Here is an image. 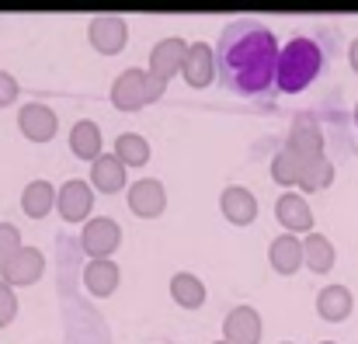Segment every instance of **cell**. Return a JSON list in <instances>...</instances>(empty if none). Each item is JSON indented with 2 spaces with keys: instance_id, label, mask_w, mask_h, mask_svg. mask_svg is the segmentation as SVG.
Returning <instances> with one entry per match:
<instances>
[{
  "instance_id": "2e32d148",
  "label": "cell",
  "mask_w": 358,
  "mask_h": 344,
  "mask_svg": "<svg viewBox=\"0 0 358 344\" xmlns=\"http://www.w3.org/2000/svg\"><path fill=\"white\" fill-rule=\"evenodd\" d=\"M220 209H223V216H227L234 227H247V223L257 220V199H254L243 185H234V188H227V192L220 195Z\"/></svg>"
},
{
  "instance_id": "7c38bea8",
  "label": "cell",
  "mask_w": 358,
  "mask_h": 344,
  "mask_svg": "<svg viewBox=\"0 0 358 344\" xmlns=\"http://www.w3.org/2000/svg\"><path fill=\"white\" fill-rule=\"evenodd\" d=\"M223 341L227 344H257L261 341V313L254 306H237L227 313L223 324Z\"/></svg>"
},
{
  "instance_id": "44dd1931",
  "label": "cell",
  "mask_w": 358,
  "mask_h": 344,
  "mask_svg": "<svg viewBox=\"0 0 358 344\" xmlns=\"http://www.w3.org/2000/svg\"><path fill=\"white\" fill-rule=\"evenodd\" d=\"M84 285L91 296H112L119 289V264L115 261H91L84 268Z\"/></svg>"
},
{
  "instance_id": "d6986e66",
  "label": "cell",
  "mask_w": 358,
  "mask_h": 344,
  "mask_svg": "<svg viewBox=\"0 0 358 344\" xmlns=\"http://www.w3.org/2000/svg\"><path fill=\"white\" fill-rule=\"evenodd\" d=\"M56 188L49 185V181H31V185H24V192H21V209H24V216H31V220H42V216H49L52 209H56Z\"/></svg>"
},
{
  "instance_id": "d4e9b609",
  "label": "cell",
  "mask_w": 358,
  "mask_h": 344,
  "mask_svg": "<svg viewBox=\"0 0 358 344\" xmlns=\"http://www.w3.org/2000/svg\"><path fill=\"white\" fill-rule=\"evenodd\" d=\"M115 157H119L125 167H143L150 160V143L136 132H122L115 139Z\"/></svg>"
},
{
  "instance_id": "9c48e42d",
  "label": "cell",
  "mask_w": 358,
  "mask_h": 344,
  "mask_svg": "<svg viewBox=\"0 0 358 344\" xmlns=\"http://www.w3.org/2000/svg\"><path fill=\"white\" fill-rule=\"evenodd\" d=\"M87 35H91V45H94L98 52L115 56V52H122V49H125L129 28H125V21H122V17H115V14H101V17H94V21H91Z\"/></svg>"
},
{
  "instance_id": "484cf974",
  "label": "cell",
  "mask_w": 358,
  "mask_h": 344,
  "mask_svg": "<svg viewBox=\"0 0 358 344\" xmlns=\"http://www.w3.org/2000/svg\"><path fill=\"white\" fill-rule=\"evenodd\" d=\"M331 181H334V164H331L327 157H320V160H310V164L303 167L299 188H303V192H324Z\"/></svg>"
},
{
  "instance_id": "7402d4cb",
  "label": "cell",
  "mask_w": 358,
  "mask_h": 344,
  "mask_svg": "<svg viewBox=\"0 0 358 344\" xmlns=\"http://www.w3.org/2000/svg\"><path fill=\"white\" fill-rule=\"evenodd\" d=\"M171 296H174V303H178L181 310H199V306L206 303V285H202L199 275L178 271V275L171 278Z\"/></svg>"
},
{
  "instance_id": "f1b7e54d",
  "label": "cell",
  "mask_w": 358,
  "mask_h": 344,
  "mask_svg": "<svg viewBox=\"0 0 358 344\" xmlns=\"http://www.w3.org/2000/svg\"><path fill=\"white\" fill-rule=\"evenodd\" d=\"M14 101H17V80L0 70V108H7V105H14Z\"/></svg>"
},
{
  "instance_id": "5bb4252c",
  "label": "cell",
  "mask_w": 358,
  "mask_h": 344,
  "mask_svg": "<svg viewBox=\"0 0 358 344\" xmlns=\"http://www.w3.org/2000/svg\"><path fill=\"white\" fill-rule=\"evenodd\" d=\"M42 268H45L42 250H35V247H21L17 257L3 268V282H7L10 289H14V285H35V282L42 278Z\"/></svg>"
},
{
  "instance_id": "ba28073f",
  "label": "cell",
  "mask_w": 358,
  "mask_h": 344,
  "mask_svg": "<svg viewBox=\"0 0 358 344\" xmlns=\"http://www.w3.org/2000/svg\"><path fill=\"white\" fill-rule=\"evenodd\" d=\"M185 56H188V42H185V38H178V35L160 38V42L153 45V52H150V73H157L160 80H167V77L181 73Z\"/></svg>"
},
{
  "instance_id": "ffe728a7",
  "label": "cell",
  "mask_w": 358,
  "mask_h": 344,
  "mask_svg": "<svg viewBox=\"0 0 358 344\" xmlns=\"http://www.w3.org/2000/svg\"><path fill=\"white\" fill-rule=\"evenodd\" d=\"M334 257H338V250H334V243H331L324 233H310V236L303 240V264H306L310 271H317V275L331 271V268H334Z\"/></svg>"
},
{
  "instance_id": "277c9868",
  "label": "cell",
  "mask_w": 358,
  "mask_h": 344,
  "mask_svg": "<svg viewBox=\"0 0 358 344\" xmlns=\"http://www.w3.org/2000/svg\"><path fill=\"white\" fill-rule=\"evenodd\" d=\"M122 243V227L108 216L87 220V227L80 233V247L84 254H91L94 261H108V254H115V247Z\"/></svg>"
},
{
  "instance_id": "4316f807",
  "label": "cell",
  "mask_w": 358,
  "mask_h": 344,
  "mask_svg": "<svg viewBox=\"0 0 358 344\" xmlns=\"http://www.w3.org/2000/svg\"><path fill=\"white\" fill-rule=\"evenodd\" d=\"M24 243H21V233L17 227H10V223H0V271L17 257V250H21Z\"/></svg>"
},
{
  "instance_id": "3957f363",
  "label": "cell",
  "mask_w": 358,
  "mask_h": 344,
  "mask_svg": "<svg viewBox=\"0 0 358 344\" xmlns=\"http://www.w3.org/2000/svg\"><path fill=\"white\" fill-rule=\"evenodd\" d=\"M164 87H167V80H160V77L150 73V70L132 66V70H125L119 80L112 84V101H115L119 112H136V108H143V105L160 101V98H164Z\"/></svg>"
},
{
  "instance_id": "f546056e",
  "label": "cell",
  "mask_w": 358,
  "mask_h": 344,
  "mask_svg": "<svg viewBox=\"0 0 358 344\" xmlns=\"http://www.w3.org/2000/svg\"><path fill=\"white\" fill-rule=\"evenodd\" d=\"M348 59H352V70L358 73V38L352 42V49H348Z\"/></svg>"
},
{
  "instance_id": "9a60e30c",
  "label": "cell",
  "mask_w": 358,
  "mask_h": 344,
  "mask_svg": "<svg viewBox=\"0 0 358 344\" xmlns=\"http://www.w3.org/2000/svg\"><path fill=\"white\" fill-rule=\"evenodd\" d=\"M268 261H271V268L278 275H296L303 268V240L292 236V233L275 236L271 247H268Z\"/></svg>"
},
{
  "instance_id": "7a4b0ae2",
  "label": "cell",
  "mask_w": 358,
  "mask_h": 344,
  "mask_svg": "<svg viewBox=\"0 0 358 344\" xmlns=\"http://www.w3.org/2000/svg\"><path fill=\"white\" fill-rule=\"evenodd\" d=\"M324 70V49L313 35H292L285 45H282V56H278V80L275 87L282 94H299L306 91Z\"/></svg>"
},
{
  "instance_id": "8992f818",
  "label": "cell",
  "mask_w": 358,
  "mask_h": 344,
  "mask_svg": "<svg viewBox=\"0 0 358 344\" xmlns=\"http://www.w3.org/2000/svg\"><path fill=\"white\" fill-rule=\"evenodd\" d=\"M56 206H59V216H63L66 223H84L87 213L94 209V192H91L87 181L73 178V181H66V185L59 188Z\"/></svg>"
},
{
  "instance_id": "5b68a950",
  "label": "cell",
  "mask_w": 358,
  "mask_h": 344,
  "mask_svg": "<svg viewBox=\"0 0 358 344\" xmlns=\"http://www.w3.org/2000/svg\"><path fill=\"white\" fill-rule=\"evenodd\" d=\"M285 146L299 157V160H320L324 157V132H320V125L313 122V118H306V115H299L296 122H292V129H289V139H285Z\"/></svg>"
},
{
  "instance_id": "4fadbf2b",
  "label": "cell",
  "mask_w": 358,
  "mask_h": 344,
  "mask_svg": "<svg viewBox=\"0 0 358 344\" xmlns=\"http://www.w3.org/2000/svg\"><path fill=\"white\" fill-rule=\"evenodd\" d=\"M275 216H278V223L285 233H306V229L313 227V213H310V202L303 199V195H296V192H285V195H278V202H275Z\"/></svg>"
},
{
  "instance_id": "d6a6232c",
  "label": "cell",
  "mask_w": 358,
  "mask_h": 344,
  "mask_svg": "<svg viewBox=\"0 0 358 344\" xmlns=\"http://www.w3.org/2000/svg\"><path fill=\"white\" fill-rule=\"evenodd\" d=\"M216 344H227V341H216Z\"/></svg>"
},
{
  "instance_id": "8fae6325",
  "label": "cell",
  "mask_w": 358,
  "mask_h": 344,
  "mask_svg": "<svg viewBox=\"0 0 358 344\" xmlns=\"http://www.w3.org/2000/svg\"><path fill=\"white\" fill-rule=\"evenodd\" d=\"M17 129H21L24 139H31V143H49V139L56 136V112H52L49 105L31 101V105H24V108L17 112Z\"/></svg>"
},
{
  "instance_id": "836d02e7",
  "label": "cell",
  "mask_w": 358,
  "mask_h": 344,
  "mask_svg": "<svg viewBox=\"0 0 358 344\" xmlns=\"http://www.w3.org/2000/svg\"><path fill=\"white\" fill-rule=\"evenodd\" d=\"M285 344H292V341H285Z\"/></svg>"
},
{
  "instance_id": "30bf717a",
  "label": "cell",
  "mask_w": 358,
  "mask_h": 344,
  "mask_svg": "<svg viewBox=\"0 0 358 344\" xmlns=\"http://www.w3.org/2000/svg\"><path fill=\"white\" fill-rule=\"evenodd\" d=\"M188 87H209L216 80V52L206 45V42H195L188 45V56H185V66H181Z\"/></svg>"
},
{
  "instance_id": "cb8c5ba5",
  "label": "cell",
  "mask_w": 358,
  "mask_h": 344,
  "mask_svg": "<svg viewBox=\"0 0 358 344\" xmlns=\"http://www.w3.org/2000/svg\"><path fill=\"white\" fill-rule=\"evenodd\" d=\"M303 167H306V160H299L289 146H282L278 153H275V160H271V178H275V185H299V178H303Z\"/></svg>"
},
{
  "instance_id": "e0dca14e",
  "label": "cell",
  "mask_w": 358,
  "mask_h": 344,
  "mask_svg": "<svg viewBox=\"0 0 358 344\" xmlns=\"http://www.w3.org/2000/svg\"><path fill=\"white\" fill-rule=\"evenodd\" d=\"M91 185L98 188V192H105V195H115L125 188V164H122L115 153H101L98 160H94V167H91Z\"/></svg>"
},
{
  "instance_id": "4dcf8cb0",
  "label": "cell",
  "mask_w": 358,
  "mask_h": 344,
  "mask_svg": "<svg viewBox=\"0 0 358 344\" xmlns=\"http://www.w3.org/2000/svg\"><path fill=\"white\" fill-rule=\"evenodd\" d=\"M355 122H358V105H355Z\"/></svg>"
},
{
  "instance_id": "603a6c76",
  "label": "cell",
  "mask_w": 358,
  "mask_h": 344,
  "mask_svg": "<svg viewBox=\"0 0 358 344\" xmlns=\"http://www.w3.org/2000/svg\"><path fill=\"white\" fill-rule=\"evenodd\" d=\"M70 150H73V157H80V160H98L101 157V129L94 125V122H77L73 129H70Z\"/></svg>"
},
{
  "instance_id": "6da1fadb",
  "label": "cell",
  "mask_w": 358,
  "mask_h": 344,
  "mask_svg": "<svg viewBox=\"0 0 358 344\" xmlns=\"http://www.w3.org/2000/svg\"><path fill=\"white\" fill-rule=\"evenodd\" d=\"M278 38L254 17L230 21L216 49V77L240 98H268L278 80Z\"/></svg>"
},
{
  "instance_id": "52a82bcc",
  "label": "cell",
  "mask_w": 358,
  "mask_h": 344,
  "mask_svg": "<svg viewBox=\"0 0 358 344\" xmlns=\"http://www.w3.org/2000/svg\"><path fill=\"white\" fill-rule=\"evenodd\" d=\"M167 206V192L157 178H143L129 188V209L139 216V220H157Z\"/></svg>"
},
{
  "instance_id": "ac0fdd59",
  "label": "cell",
  "mask_w": 358,
  "mask_h": 344,
  "mask_svg": "<svg viewBox=\"0 0 358 344\" xmlns=\"http://www.w3.org/2000/svg\"><path fill=\"white\" fill-rule=\"evenodd\" d=\"M352 306H355V299H352V292H348L345 285H327V289L317 296V313H320L324 320H331V324L348 320V317H352Z\"/></svg>"
},
{
  "instance_id": "83f0119b",
  "label": "cell",
  "mask_w": 358,
  "mask_h": 344,
  "mask_svg": "<svg viewBox=\"0 0 358 344\" xmlns=\"http://www.w3.org/2000/svg\"><path fill=\"white\" fill-rule=\"evenodd\" d=\"M14 313H17V296H14V289L0 278V327H7V324L14 320Z\"/></svg>"
},
{
  "instance_id": "1f68e13d",
  "label": "cell",
  "mask_w": 358,
  "mask_h": 344,
  "mask_svg": "<svg viewBox=\"0 0 358 344\" xmlns=\"http://www.w3.org/2000/svg\"><path fill=\"white\" fill-rule=\"evenodd\" d=\"M320 344H334V341H320Z\"/></svg>"
}]
</instances>
